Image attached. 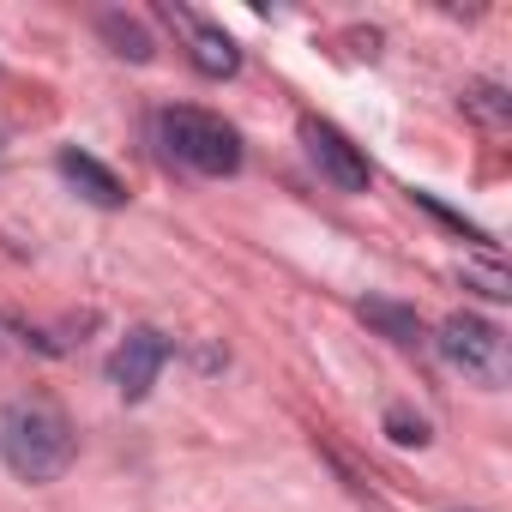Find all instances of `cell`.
<instances>
[{
	"instance_id": "1",
	"label": "cell",
	"mask_w": 512,
	"mask_h": 512,
	"mask_svg": "<svg viewBox=\"0 0 512 512\" xmlns=\"http://www.w3.org/2000/svg\"><path fill=\"white\" fill-rule=\"evenodd\" d=\"M73 452H79V434H73V422L49 398H13V404H0V458H7L13 476L55 482V476H67Z\"/></svg>"
},
{
	"instance_id": "2",
	"label": "cell",
	"mask_w": 512,
	"mask_h": 512,
	"mask_svg": "<svg viewBox=\"0 0 512 512\" xmlns=\"http://www.w3.org/2000/svg\"><path fill=\"white\" fill-rule=\"evenodd\" d=\"M157 139L175 163H187L193 175H235L241 169V133L211 115V109H163L157 115Z\"/></svg>"
},
{
	"instance_id": "3",
	"label": "cell",
	"mask_w": 512,
	"mask_h": 512,
	"mask_svg": "<svg viewBox=\"0 0 512 512\" xmlns=\"http://www.w3.org/2000/svg\"><path fill=\"white\" fill-rule=\"evenodd\" d=\"M440 356L476 386H506V332L482 314H452L440 326Z\"/></svg>"
},
{
	"instance_id": "4",
	"label": "cell",
	"mask_w": 512,
	"mask_h": 512,
	"mask_svg": "<svg viewBox=\"0 0 512 512\" xmlns=\"http://www.w3.org/2000/svg\"><path fill=\"white\" fill-rule=\"evenodd\" d=\"M163 362H169V338H163V332H151V326H139V332H127V338H121V350L109 356V380H115V392L133 404V398H145V392L157 386Z\"/></svg>"
},
{
	"instance_id": "5",
	"label": "cell",
	"mask_w": 512,
	"mask_h": 512,
	"mask_svg": "<svg viewBox=\"0 0 512 512\" xmlns=\"http://www.w3.org/2000/svg\"><path fill=\"white\" fill-rule=\"evenodd\" d=\"M302 145H308V157H314V169L332 181V187H344V193H362L368 187V157L332 127V121H302Z\"/></svg>"
},
{
	"instance_id": "6",
	"label": "cell",
	"mask_w": 512,
	"mask_h": 512,
	"mask_svg": "<svg viewBox=\"0 0 512 512\" xmlns=\"http://www.w3.org/2000/svg\"><path fill=\"white\" fill-rule=\"evenodd\" d=\"M61 175L79 187V199H91V205H103V211L127 205L121 175H115V169H103V163H97V157H85V151H61Z\"/></svg>"
},
{
	"instance_id": "7",
	"label": "cell",
	"mask_w": 512,
	"mask_h": 512,
	"mask_svg": "<svg viewBox=\"0 0 512 512\" xmlns=\"http://www.w3.org/2000/svg\"><path fill=\"white\" fill-rule=\"evenodd\" d=\"M193 67H199L205 79H229V73L241 67V49H235L223 31H211V25H193Z\"/></svg>"
},
{
	"instance_id": "8",
	"label": "cell",
	"mask_w": 512,
	"mask_h": 512,
	"mask_svg": "<svg viewBox=\"0 0 512 512\" xmlns=\"http://www.w3.org/2000/svg\"><path fill=\"white\" fill-rule=\"evenodd\" d=\"M362 320L380 326L392 344H416V338H422V320H416L410 308H398V302H362Z\"/></svg>"
},
{
	"instance_id": "9",
	"label": "cell",
	"mask_w": 512,
	"mask_h": 512,
	"mask_svg": "<svg viewBox=\"0 0 512 512\" xmlns=\"http://www.w3.org/2000/svg\"><path fill=\"white\" fill-rule=\"evenodd\" d=\"M103 37L115 43V55H133V61H151V37H145L139 25H127L121 13H109V19H103Z\"/></svg>"
},
{
	"instance_id": "10",
	"label": "cell",
	"mask_w": 512,
	"mask_h": 512,
	"mask_svg": "<svg viewBox=\"0 0 512 512\" xmlns=\"http://www.w3.org/2000/svg\"><path fill=\"white\" fill-rule=\"evenodd\" d=\"M386 428H392V440H398V446H428V422H422V416H410V410H392V416H386Z\"/></svg>"
},
{
	"instance_id": "11",
	"label": "cell",
	"mask_w": 512,
	"mask_h": 512,
	"mask_svg": "<svg viewBox=\"0 0 512 512\" xmlns=\"http://www.w3.org/2000/svg\"><path fill=\"white\" fill-rule=\"evenodd\" d=\"M464 109H476L482 121H506V97H500L494 85H476V91H464Z\"/></svg>"
}]
</instances>
